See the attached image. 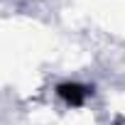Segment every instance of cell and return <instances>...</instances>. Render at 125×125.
<instances>
[{
  "instance_id": "cell-1",
  "label": "cell",
  "mask_w": 125,
  "mask_h": 125,
  "mask_svg": "<svg viewBox=\"0 0 125 125\" xmlns=\"http://www.w3.org/2000/svg\"><path fill=\"white\" fill-rule=\"evenodd\" d=\"M88 93H91V88L88 86H81V83H59L56 86V96L64 101L66 105H71V108L83 105L86 98H88Z\"/></svg>"
}]
</instances>
